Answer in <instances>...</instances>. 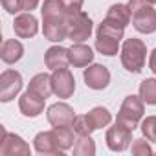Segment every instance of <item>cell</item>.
Segmentation results:
<instances>
[{"label": "cell", "mask_w": 156, "mask_h": 156, "mask_svg": "<svg viewBox=\"0 0 156 156\" xmlns=\"http://www.w3.org/2000/svg\"><path fill=\"white\" fill-rule=\"evenodd\" d=\"M143 112H145V107H143V99L138 98V96H127L119 107V112H118V118H116V123L134 130L138 127V123L141 121L143 118Z\"/></svg>", "instance_id": "5"}, {"label": "cell", "mask_w": 156, "mask_h": 156, "mask_svg": "<svg viewBox=\"0 0 156 156\" xmlns=\"http://www.w3.org/2000/svg\"><path fill=\"white\" fill-rule=\"evenodd\" d=\"M51 88H53V94L61 99H68L73 96L75 92V79L68 68H59V70H53L51 73Z\"/></svg>", "instance_id": "7"}, {"label": "cell", "mask_w": 156, "mask_h": 156, "mask_svg": "<svg viewBox=\"0 0 156 156\" xmlns=\"http://www.w3.org/2000/svg\"><path fill=\"white\" fill-rule=\"evenodd\" d=\"M44 101L46 99H42V98L26 90V94H22L20 99H19V108L26 118H37L44 110Z\"/></svg>", "instance_id": "15"}, {"label": "cell", "mask_w": 156, "mask_h": 156, "mask_svg": "<svg viewBox=\"0 0 156 156\" xmlns=\"http://www.w3.org/2000/svg\"><path fill=\"white\" fill-rule=\"evenodd\" d=\"M94 30L92 19L81 9L79 13L68 17V39L72 42H85L90 39Z\"/></svg>", "instance_id": "6"}, {"label": "cell", "mask_w": 156, "mask_h": 156, "mask_svg": "<svg viewBox=\"0 0 156 156\" xmlns=\"http://www.w3.org/2000/svg\"><path fill=\"white\" fill-rule=\"evenodd\" d=\"M22 55H24V46H22V42L17 41V39H8V41H4L2 48H0V59H2L4 62H8V64H13V62L20 61Z\"/></svg>", "instance_id": "19"}, {"label": "cell", "mask_w": 156, "mask_h": 156, "mask_svg": "<svg viewBox=\"0 0 156 156\" xmlns=\"http://www.w3.org/2000/svg\"><path fill=\"white\" fill-rule=\"evenodd\" d=\"M62 2H64V6H66L68 17H70V15H75V13H79V11H81L85 0H62Z\"/></svg>", "instance_id": "29"}, {"label": "cell", "mask_w": 156, "mask_h": 156, "mask_svg": "<svg viewBox=\"0 0 156 156\" xmlns=\"http://www.w3.org/2000/svg\"><path fill=\"white\" fill-rule=\"evenodd\" d=\"M42 33L51 42L68 39V11L62 0H44L42 8Z\"/></svg>", "instance_id": "1"}, {"label": "cell", "mask_w": 156, "mask_h": 156, "mask_svg": "<svg viewBox=\"0 0 156 156\" xmlns=\"http://www.w3.org/2000/svg\"><path fill=\"white\" fill-rule=\"evenodd\" d=\"M44 62L50 70L66 68L70 64V51L64 46H51L44 53Z\"/></svg>", "instance_id": "16"}, {"label": "cell", "mask_w": 156, "mask_h": 156, "mask_svg": "<svg viewBox=\"0 0 156 156\" xmlns=\"http://www.w3.org/2000/svg\"><path fill=\"white\" fill-rule=\"evenodd\" d=\"M147 46L140 39H127L121 46V64L130 73H140L145 68Z\"/></svg>", "instance_id": "4"}, {"label": "cell", "mask_w": 156, "mask_h": 156, "mask_svg": "<svg viewBox=\"0 0 156 156\" xmlns=\"http://www.w3.org/2000/svg\"><path fill=\"white\" fill-rule=\"evenodd\" d=\"M46 118L51 127H72L75 114L73 108L66 103H55L46 110Z\"/></svg>", "instance_id": "12"}, {"label": "cell", "mask_w": 156, "mask_h": 156, "mask_svg": "<svg viewBox=\"0 0 156 156\" xmlns=\"http://www.w3.org/2000/svg\"><path fill=\"white\" fill-rule=\"evenodd\" d=\"M13 30H15V33H17L20 39H31V37H35L37 31H39V22H37V19L31 15V11H28V13H22V15L15 17Z\"/></svg>", "instance_id": "14"}, {"label": "cell", "mask_w": 156, "mask_h": 156, "mask_svg": "<svg viewBox=\"0 0 156 156\" xmlns=\"http://www.w3.org/2000/svg\"><path fill=\"white\" fill-rule=\"evenodd\" d=\"M132 154L136 156H149L152 154V147L149 145V140L147 138H138V140H132Z\"/></svg>", "instance_id": "26"}, {"label": "cell", "mask_w": 156, "mask_h": 156, "mask_svg": "<svg viewBox=\"0 0 156 156\" xmlns=\"http://www.w3.org/2000/svg\"><path fill=\"white\" fill-rule=\"evenodd\" d=\"M2 8L8 13L15 15V13L22 11V0H2Z\"/></svg>", "instance_id": "28"}, {"label": "cell", "mask_w": 156, "mask_h": 156, "mask_svg": "<svg viewBox=\"0 0 156 156\" xmlns=\"http://www.w3.org/2000/svg\"><path fill=\"white\" fill-rule=\"evenodd\" d=\"M105 19L114 20V22H118L119 26L127 28L129 22H130V9H129V6H125V4H114V6L108 8Z\"/></svg>", "instance_id": "21"}, {"label": "cell", "mask_w": 156, "mask_h": 156, "mask_svg": "<svg viewBox=\"0 0 156 156\" xmlns=\"http://www.w3.org/2000/svg\"><path fill=\"white\" fill-rule=\"evenodd\" d=\"M22 90V75L15 70H4L0 75V101L8 103Z\"/></svg>", "instance_id": "8"}, {"label": "cell", "mask_w": 156, "mask_h": 156, "mask_svg": "<svg viewBox=\"0 0 156 156\" xmlns=\"http://www.w3.org/2000/svg\"><path fill=\"white\" fill-rule=\"evenodd\" d=\"M125 28L119 26L114 20L105 19L99 26H98V37H96V50L101 55L112 57L118 55L119 51V41L123 39Z\"/></svg>", "instance_id": "2"}, {"label": "cell", "mask_w": 156, "mask_h": 156, "mask_svg": "<svg viewBox=\"0 0 156 156\" xmlns=\"http://www.w3.org/2000/svg\"><path fill=\"white\" fill-rule=\"evenodd\" d=\"M147 2H149V4H152V6H154V4H156V0H147Z\"/></svg>", "instance_id": "32"}, {"label": "cell", "mask_w": 156, "mask_h": 156, "mask_svg": "<svg viewBox=\"0 0 156 156\" xmlns=\"http://www.w3.org/2000/svg\"><path fill=\"white\" fill-rule=\"evenodd\" d=\"M149 68H151V72L156 75V48L151 51V57H149Z\"/></svg>", "instance_id": "31"}, {"label": "cell", "mask_w": 156, "mask_h": 156, "mask_svg": "<svg viewBox=\"0 0 156 156\" xmlns=\"http://www.w3.org/2000/svg\"><path fill=\"white\" fill-rule=\"evenodd\" d=\"M53 132H55V138H57V143L61 147V151H68L73 147L75 143V130L72 127H53Z\"/></svg>", "instance_id": "22"}, {"label": "cell", "mask_w": 156, "mask_h": 156, "mask_svg": "<svg viewBox=\"0 0 156 156\" xmlns=\"http://www.w3.org/2000/svg\"><path fill=\"white\" fill-rule=\"evenodd\" d=\"M0 154L2 156H28L30 154V145L17 134L8 132L6 129H2V141H0Z\"/></svg>", "instance_id": "11"}, {"label": "cell", "mask_w": 156, "mask_h": 156, "mask_svg": "<svg viewBox=\"0 0 156 156\" xmlns=\"http://www.w3.org/2000/svg\"><path fill=\"white\" fill-rule=\"evenodd\" d=\"M73 154L75 156H94L96 154V143L94 140L88 136H77L75 143H73Z\"/></svg>", "instance_id": "23"}, {"label": "cell", "mask_w": 156, "mask_h": 156, "mask_svg": "<svg viewBox=\"0 0 156 156\" xmlns=\"http://www.w3.org/2000/svg\"><path fill=\"white\" fill-rule=\"evenodd\" d=\"M28 92L42 98V99H48L51 94H53V88H51V75L48 73H37L30 79V85H28Z\"/></svg>", "instance_id": "18"}, {"label": "cell", "mask_w": 156, "mask_h": 156, "mask_svg": "<svg viewBox=\"0 0 156 156\" xmlns=\"http://www.w3.org/2000/svg\"><path fill=\"white\" fill-rule=\"evenodd\" d=\"M129 9H130V20L136 31L140 33H154L156 31V9L147 0H129Z\"/></svg>", "instance_id": "3"}, {"label": "cell", "mask_w": 156, "mask_h": 156, "mask_svg": "<svg viewBox=\"0 0 156 156\" xmlns=\"http://www.w3.org/2000/svg\"><path fill=\"white\" fill-rule=\"evenodd\" d=\"M87 119H88V125L92 130H98V129H103L107 127L110 121H112V114L105 108V107H96L92 108L88 114H85Z\"/></svg>", "instance_id": "20"}, {"label": "cell", "mask_w": 156, "mask_h": 156, "mask_svg": "<svg viewBox=\"0 0 156 156\" xmlns=\"http://www.w3.org/2000/svg\"><path fill=\"white\" fill-rule=\"evenodd\" d=\"M140 129H141L143 138H147L149 141L156 143V116H147V118L141 121Z\"/></svg>", "instance_id": "25"}, {"label": "cell", "mask_w": 156, "mask_h": 156, "mask_svg": "<svg viewBox=\"0 0 156 156\" xmlns=\"http://www.w3.org/2000/svg\"><path fill=\"white\" fill-rule=\"evenodd\" d=\"M33 147L39 154H62L64 151H61L59 143H57V138H55V132L53 129L51 130H42L35 136L33 140Z\"/></svg>", "instance_id": "13"}, {"label": "cell", "mask_w": 156, "mask_h": 156, "mask_svg": "<svg viewBox=\"0 0 156 156\" xmlns=\"http://www.w3.org/2000/svg\"><path fill=\"white\" fill-rule=\"evenodd\" d=\"M68 51H70V64H73L77 68H85L94 61L92 48L83 42H73V46L68 48Z\"/></svg>", "instance_id": "17"}, {"label": "cell", "mask_w": 156, "mask_h": 156, "mask_svg": "<svg viewBox=\"0 0 156 156\" xmlns=\"http://www.w3.org/2000/svg\"><path fill=\"white\" fill-rule=\"evenodd\" d=\"M41 0H22V11H31L39 6Z\"/></svg>", "instance_id": "30"}, {"label": "cell", "mask_w": 156, "mask_h": 156, "mask_svg": "<svg viewBox=\"0 0 156 156\" xmlns=\"http://www.w3.org/2000/svg\"><path fill=\"white\" fill-rule=\"evenodd\" d=\"M72 129L75 130V134H77V136H88V134H92V132H94V130L90 129V125H88L87 116H75Z\"/></svg>", "instance_id": "27"}, {"label": "cell", "mask_w": 156, "mask_h": 156, "mask_svg": "<svg viewBox=\"0 0 156 156\" xmlns=\"http://www.w3.org/2000/svg\"><path fill=\"white\" fill-rule=\"evenodd\" d=\"M140 98L147 105H156V79L149 77V79L140 83Z\"/></svg>", "instance_id": "24"}, {"label": "cell", "mask_w": 156, "mask_h": 156, "mask_svg": "<svg viewBox=\"0 0 156 156\" xmlns=\"http://www.w3.org/2000/svg\"><path fill=\"white\" fill-rule=\"evenodd\" d=\"M83 79H85L88 88H92V90H105L108 87V83H110V72L103 64H92V66L85 68Z\"/></svg>", "instance_id": "10"}, {"label": "cell", "mask_w": 156, "mask_h": 156, "mask_svg": "<svg viewBox=\"0 0 156 156\" xmlns=\"http://www.w3.org/2000/svg\"><path fill=\"white\" fill-rule=\"evenodd\" d=\"M105 141H107V145H108L110 151L123 152V151L129 149V145L132 141V130L127 129V127H123V125H119V123H116L114 127H110L107 130Z\"/></svg>", "instance_id": "9"}]
</instances>
